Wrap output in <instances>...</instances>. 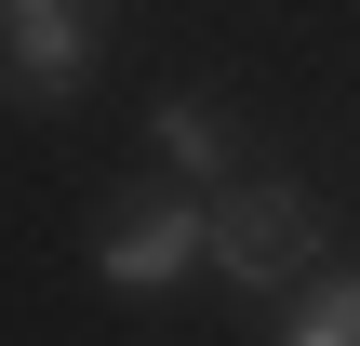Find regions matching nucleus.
Here are the masks:
<instances>
[{"label": "nucleus", "instance_id": "nucleus-1", "mask_svg": "<svg viewBox=\"0 0 360 346\" xmlns=\"http://www.w3.org/2000/svg\"><path fill=\"white\" fill-rule=\"evenodd\" d=\"M307 253H321V200H307V187H240V200H214V267H227L240 293H294Z\"/></svg>", "mask_w": 360, "mask_h": 346}, {"label": "nucleus", "instance_id": "nucleus-2", "mask_svg": "<svg viewBox=\"0 0 360 346\" xmlns=\"http://www.w3.org/2000/svg\"><path fill=\"white\" fill-rule=\"evenodd\" d=\"M94 13L107 0H0V93L13 107H67L94 80Z\"/></svg>", "mask_w": 360, "mask_h": 346}, {"label": "nucleus", "instance_id": "nucleus-5", "mask_svg": "<svg viewBox=\"0 0 360 346\" xmlns=\"http://www.w3.org/2000/svg\"><path fill=\"white\" fill-rule=\"evenodd\" d=\"M281 346H360V267H334V280L294 307V333H281Z\"/></svg>", "mask_w": 360, "mask_h": 346}, {"label": "nucleus", "instance_id": "nucleus-3", "mask_svg": "<svg viewBox=\"0 0 360 346\" xmlns=\"http://www.w3.org/2000/svg\"><path fill=\"white\" fill-rule=\"evenodd\" d=\"M200 253H214V200H147V213L94 227V280L107 293H174Z\"/></svg>", "mask_w": 360, "mask_h": 346}, {"label": "nucleus", "instance_id": "nucleus-4", "mask_svg": "<svg viewBox=\"0 0 360 346\" xmlns=\"http://www.w3.org/2000/svg\"><path fill=\"white\" fill-rule=\"evenodd\" d=\"M147 133H160V160H174L187 187L240 160V120H227V107H200V93H160V107H147Z\"/></svg>", "mask_w": 360, "mask_h": 346}]
</instances>
